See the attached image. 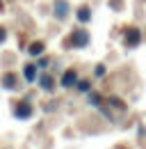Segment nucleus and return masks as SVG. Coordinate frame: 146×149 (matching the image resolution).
<instances>
[{
  "label": "nucleus",
  "instance_id": "1",
  "mask_svg": "<svg viewBox=\"0 0 146 149\" xmlns=\"http://www.w3.org/2000/svg\"><path fill=\"white\" fill-rule=\"evenodd\" d=\"M139 41H142V32L137 28H128L126 30V46L128 48H137Z\"/></svg>",
  "mask_w": 146,
  "mask_h": 149
},
{
  "label": "nucleus",
  "instance_id": "2",
  "mask_svg": "<svg viewBox=\"0 0 146 149\" xmlns=\"http://www.w3.org/2000/svg\"><path fill=\"white\" fill-rule=\"evenodd\" d=\"M55 16L57 19H66L69 16V5L64 0H55Z\"/></svg>",
  "mask_w": 146,
  "mask_h": 149
},
{
  "label": "nucleus",
  "instance_id": "3",
  "mask_svg": "<svg viewBox=\"0 0 146 149\" xmlns=\"http://www.w3.org/2000/svg\"><path fill=\"white\" fill-rule=\"evenodd\" d=\"M75 83H78V74H75L73 69H69L66 74L62 76V85H64V87H73Z\"/></svg>",
  "mask_w": 146,
  "mask_h": 149
},
{
  "label": "nucleus",
  "instance_id": "4",
  "mask_svg": "<svg viewBox=\"0 0 146 149\" xmlns=\"http://www.w3.org/2000/svg\"><path fill=\"white\" fill-rule=\"evenodd\" d=\"M73 46H85V44H87V41H89V35H87V32H85V30H78V32H75V35H73Z\"/></svg>",
  "mask_w": 146,
  "mask_h": 149
},
{
  "label": "nucleus",
  "instance_id": "5",
  "mask_svg": "<svg viewBox=\"0 0 146 149\" xmlns=\"http://www.w3.org/2000/svg\"><path fill=\"white\" fill-rule=\"evenodd\" d=\"M30 115H32V108H30L28 103H18L16 106V117L25 119V117H30Z\"/></svg>",
  "mask_w": 146,
  "mask_h": 149
},
{
  "label": "nucleus",
  "instance_id": "6",
  "mask_svg": "<svg viewBox=\"0 0 146 149\" xmlns=\"http://www.w3.org/2000/svg\"><path fill=\"white\" fill-rule=\"evenodd\" d=\"M2 85L9 87V90H14V87H16V76L14 74H5L2 76Z\"/></svg>",
  "mask_w": 146,
  "mask_h": 149
},
{
  "label": "nucleus",
  "instance_id": "7",
  "mask_svg": "<svg viewBox=\"0 0 146 149\" xmlns=\"http://www.w3.org/2000/svg\"><path fill=\"white\" fill-rule=\"evenodd\" d=\"M89 19H91L89 9H87V7H80V9H78V21H80V23H87Z\"/></svg>",
  "mask_w": 146,
  "mask_h": 149
},
{
  "label": "nucleus",
  "instance_id": "8",
  "mask_svg": "<svg viewBox=\"0 0 146 149\" xmlns=\"http://www.w3.org/2000/svg\"><path fill=\"white\" fill-rule=\"evenodd\" d=\"M23 74H25V78H28V80H34V76H36V67H34V64H25Z\"/></svg>",
  "mask_w": 146,
  "mask_h": 149
},
{
  "label": "nucleus",
  "instance_id": "9",
  "mask_svg": "<svg viewBox=\"0 0 146 149\" xmlns=\"http://www.w3.org/2000/svg\"><path fill=\"white\" fill-rule=\"evenodd\" d=\"M39 83H41V87H43V90H48V92L53 90V78H50V76H41V80H39Z\"/></svg>",
  "mask_w": 146,
  "mask_h": 149
},
{
  "label": "nucleus",
  "instance_id": "10",
  "mask_svg": "<svg viewBox=\"0 0 146 149\" xmlns=\"http://www.w3.org/2000/svg\"><path fill=\"white\" fill-rule=\"evenodd\" d=\"M28 51H30L32 55H41V51H43V44H41V41H34V44H32Z\"/></svg>",
  "mask_w": 146,
  "mask_h": 149
},
{
  "label": "nucleus",
  "instance_id": "11",
  "mask_svg": "<svg viewBox=\"0 0 146 149\" xmlns=\"http://www.w3.org/2000/svg\"><path fill=\"white\" fill-rule=\"evenodd\" d=\"M75 87H78L80 92H89V83H87V80H82V83H75Z\"/></svg>",
  "mask_w": 146,
  "mask_h": 149
},
{
  "label": "nucleus",
  "instance_id": "12",
  "mask_svg": "<svg viewBox=\"0 0 146 149\" xmlns=\"http://www.w3.org/2000/svg\"><path fill=\"white\" fill-rule=\"evenodd\" d=\"M96 76H105V67H103V64L96 67Z\"/></svg>",
  "mask_w": 146,
  "mask_h": 149
},
{
  "label": "nucleus",
  "instance_id": "13",
  "mask_svg": "<svg viewBox=\"0 0 146 149\" xmlns=\"http://www.w3.org/2000/svg\"><path fill=\"white\" fill-rule=\"evenodd\" d=\"M39 67L46 69V67H48V57H41V60H39Z\"/></svg>",
  "mask_w": 146,
  "mask_h": 149
},
{
  "label": "nucleus",
  "instance_id": "14",
  "mask_svg": "<svg viewBox=\"0 0 146 149\" xmlns=\"http://www.w3.org/2000/svg\"><path fill=\"white\" fill-rule=\"evenodd\" d=\"M89 103H94V106L98 103V94H89Z\"/></svg>",
  "mask_w": 146,
  "mask_h": 149
},
{
  "label": "nucleus",
  "instance_id": "15",
  "mask_svg": "<svg viewBox=\"0 0 146 149\" xmlns=\"http://www.w3.org/2000/svg\"><path fill=\"white\" fill-rule=\"evenodd\" d=\"M5 37H7V35H5V30L0 28V41H5Z\"/></svg>",
  "mask_w": 146,
  "mask_h": 149
}]
</instances>
